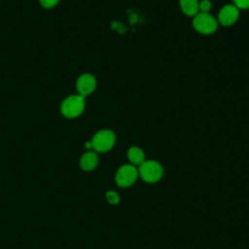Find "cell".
<instances>
[{"mask_svg":"<svg viewBox=\"0 0 249 249\" xmlns=\"http://www.w3.org/2000/svg\"><path fill=\"white\" fill-rule=\"evenodd\" d=\"M41 5L45 8H53V6H55L59 0H39Z\"/></svg>","mask_w":249,"mask_h":249,"instance_id":"obj_14","label":"cell"},{"mask_svg":"<svg viewBox=\"0 0 249 249\" xmlns=\"http://www.w3.org/2000/svg\"><path fill=\"white\" fill-rule=\"evenodd\" d=\"M193 27L200 34L209 35L217 30L218 21L209 13H197L194 17Z\"/></svg>","mask_w":249,"mask_h":249,"instance_id":"obj_3","label":"cell"},{"mask_svg":"<svg viewBox=\"0 0 249 249\" xmlns=\"http://www.w3.org/2000/svg\"><path fill=\"white\" fill-rule=\"evenodd\" d=\"M98 163V157L95 152L89 151L85 153L80 160V166L85 171L93 170Z\"/></svg>","mask_w":249,"mask_h":249,"instance_id":"obj_8","label":"cell"},{"mask_svg":"<svg viewBox=\"0 0 249 249\" xmlns=\"http://www.w3.org/2000/svg\"><path fill=\"white\" fill-rule=\"evenodd\" d=\"M212 8V4L209 0H201L198 4V13H209Z\"/></svg>","mask_w":249,"mask_h":249,"instance_id":"obj_11","label":"cell"},{"mask_svg":"<svg viewBox=\"0 0 249 249\" xmlns=\"http://www.w3.org/2000/svg\"><path fill=\"white\" fill-rule=\"evenodd\" d=\"M127 159L132 165L139 166L142 162L145 161V154L141 148L133 146L130 147L127 151Z\"/></svg>","mask_w":249,"mask_h":249,"instance_id":"obj_10","label":"cell"},{"mask_svg":"<svg viewBox=\"0 0 249 249\" xmlns=\"http://www.w3.org/2000/svg\"><path fill=\"white\" fill-rule=\"evenodd\" d=\"M96 88V80L93 75L89 73L82 74L76 82V89L80 95L87 96L90 94Z\"/></svg>","mask_w":249,"mask_h":249,"instance_id":"obj_7","label":"cell"},{"mask_svg":"<svg viewBox=\"0 0 249 249\" xmlns=\"http://www.w3.org/2000/svg\"><path fill=\"white\" fill-rule=\"evenodd\" d=\"M85 96L74 94L66 97L60 106L62 115L66 118L73 119L80 116L85 109Z\"/></svg>","mask_w":249,"mask_h":249,"instance_id":"obj_1","label":"cell"},{"mask_svg":"<svg viewBox=\"0 0 249 249\" xmlns=\"http://www.w3.org/2000/svg\"><path fill=\"white\" fill-rule=\"evenodd\" d=\"M198 0H179L181 11L188 17H195L198 13Z\"/></svg>","mask_w":249,"mask_h":249,"instance_id":"obj_9","label":"cell"},{"mask_svg":"<svg viewBox=\"0 0 249 249\" xmlns=\"http://www.w3.org/2000/svg\"><path fill=\"white\" fill-rule=\"evenodd\" d=\"M106 198L110 204H117L120 200L118 194L114 191H109L106 193Z\"/></svg>","mask_w":249,"mask_h":249,"instance_id":"obj_12","label":"cell"},{"mask_svg":"<svg viewBox=\"0 0 249 249\" xmlns=\"http://www.w3.org/2000/svg\"><path fill=\"white\" fill-rule=\"evenodd\" d=\"M239 17V10L233 4H227L219 11L217 21L223 26H231L236 22Z\"/></svg>","mask_w":249,"mask_h":249,"instance_id":"obj_6","label":"cell"},{"mask_svg":"<svg viewBox=\"0 0 249 249\" xmlns=\"http://www.w3.org/2000/svg\"><path fill=\"white\" fill-rule=\"evenodd\" d=\"M138 175L147 183H156L163 175L162 166L156 160H145L138 167Z\"/></svg>","mask_w":249,"mask_h":249,"instance_id":"obj_2","label":"cell"},{"mask_svg":"<svg viewBox=\"0 0 249 249\" xmlns=\"http://www.w3.org/2000/svg\"><path fill=\"white\" fill-rule=\"evenodd\" d=\"M233 5L239 9H249V0H232Z\"/></svg>","mask_w":249,"mask_h":249,"instance_id":"obj_13","label":"cell"},{"mask_svg":"<svg viewBox=\"0 0 249 249\" xmlns=\"http://www.w3.org/2000/svg\"><path fill=\"white\" fill-rule=\"evenodd\" d=\"M115 141H116V136L112 130L102 129L93 135L90 143H91V148L95 152L105 153L112 149V147L115 144Z\"/></svg>","mask_w":249,"mask_h":249,"instance_id":"obj_4","label":"cell"},{"mask_svg":"<svg viewBox=\"0 0 249 249\" xmlns=\"http://www.w3.org/2000/svg\"><path fill=\"white\" fill-rule=\"evenodd\" d=\"M138 177V170L132 164L122 165L115 176V181L118 186L126 188L131 186Z\"/></svg>","mask_w":249,"mask_h":249,"instance_id":"obj_5","label":"cell"}]
</instances>
